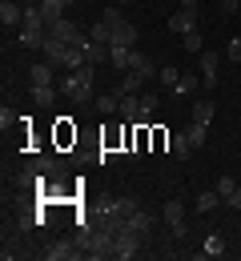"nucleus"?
Masks as SVG:
<instances>
[{
  "mask_svg": "<svg viewBox=\"0 0 241 261\" xmlns=\"http://www.w3.org/2000/svg\"><path fill=\"white\" fill-rule=\"evenodd\" d=\"M93 81H97V65H85L81 68H69V76L61 81V97H69L72 105H81V100L93 97Z\"/></svg>",
  "mask_w": 241,
  "mask_h": 261,
  "instance_id": "obj_1",
  "label": "nucleus"
},
{
  "mask_svg": "<svg viewBox=\"0 0 241 261\" xmlns=\"http://www.w3.org/2000/svg\"><path fill=\"white\" fill-rule=\"evenodd\" d=\"M44 261H85V249L76 245V237H57V241H48L44 245Z\"/></svg>",
  "mask_w": 241,
  "mask_h": 261,
  "instance_id": "obj_2",
  "label": "nucleus"
},
{
  "mask_svg": "<svg viewBox=\"0 0 241 261\" xmlns=\"http://www.w3.org/2000/svg\"><path fill=\"white\" fill-rule=\"evenodd\" d=\"M141 233H133V229H121L117 237H113V261H133L137 257V249H141Z\"/></svg>",
  "mask_w": 241,
  "mask_h": 261,
  "instance_id": "obj_3",
  "label": "nucleus"
},
{
  "mask_svg": "<svg viewBox=\"0 0 241 261\" xmlns=\"http://www.w3.org/2000/svg\"><path fill=\"white\" fill-rule=\"evenodd\" d=\"M193 29H197V8H177V12H173L169 16V33H193Z\"/></svg>",
  "mask_w": 241,
  "mask_h": 261,
  "instance_id": "obj_4",
  "label": "nucleus"
},
{
  "mask_svg": "<svg viewBox=\"0 0 241 261\" xmlns=\"http://www.w3.org/2000/svg\"><path fill=\"white\" fill-rule=\"evenodd\" d=\"M0 24L12 33V29H20L24 24V8L16 4V0H0Z\"/></svg>",
  "mask_w": 241,
  "mask_h": 261,
  "instance_id": "obj_5",
  "label": "nucleus"
},
{
  "mask_svg": "<svg viewBox=\"0 0 241 261\" xmlns=\"http://www.w3.org/2000/svg\"><path fill=\"white\" fill-rule=\"evenodd\" d=\"M165 221L173 225V233L177 237H185V205L173 197V201H165Z\"/></svg>",
  "mask_w": 241,
  "mask_h": 261,
  "instance_id": "obj_6",
  "label": "nucleus"
},
{
  "mask_svg": "<svg viewBox=\"0 0 241 261\" xmlns=\"http://www.w3.org/2000/svg\"><path fill=\"white\" fill-rule=\"evenodd\" d=\"M169 149H173V157H177V161H189V157H193V141H189V129L173 133V137H169Z\"/></svg>",
  "mask_w": 241,
  "mask_h": 261,
  "instance_id": "obj_7",
  "label": "nucleus"
},
{
  "mask_svg": "<svg viewBox=\"0 0 241 261\" xmlns=\"http://www.w3.org/2000/svg\"><path fill=\"white\" fill-rule=\"evenodd\" d=\"M217 65H221V57H217L213 48H205V53H201V76H205V89H217Z\"/></svg>",
  "mask_w": 241,
  "mask_h": 261,
  "instance_id": "obj_8",
  "label": "nucleus"
},
{
  "mask_svg": "<svg viewBox=\"0 0 241 261\" xmlns=\"http://www.w3.org/2000/svg\"><path fill=\"white\" fill-rule=\"evenodd\" d=\"M113 33V44H125V48H137V24L133 20H125V24H117V29H109Z\"/></svg>",
  "mask_w": 241,
  "mask_h": 261,
  "instance_id": "obj_9",
  "label": "nucleus"
},
{
  "mask_svg": "<svg viewBox=\"0 0 241 261\" xmlns=\"http://www.w3.org/2000/svg\"><path fill=\"white\" fill-rule=\"evenodd\" d=\"M65 48H69V40H61V36H44V61L48 65H61V57H65Z\"/></svg>",
  "mask_w": 241,
  "mask_h": 261,
  "instance_id": "obj_10",
  "label": "nucleus"
},
{
  "mask_svg": "<svg viewBox=\"0 0 241 261\" xmlns=\"http://www.w3.org/2000/svg\"><path fill=\"white\" fill-rule=\"evenodd\" d=\"M133 72H137L141 81H153V76H157V72H161V68L153 65V61H149V57H145V53H133Z\"/></svg>",
  "mask_w": 241,
  "mask_h": 261,
  "instance_id": "obj_11",
  "label": "nucleus"
},
{
  "mask_svg": "<svg viewBox=\"0 0 241 261\" xmlns=\"http://www.w3.org/2000/svg\"><path fill=\"white\" fill-rule=\"evenodd\" d=\"M133 53L137 48H125V44H109V61L117 68H133Z\"/></svg>",
  "mask_w": 241,
  "mask_h": 261,
  "instance_id": "obj_12",
  "label": "nucleus"
},
{
  "mask_svg": "<svg viewBox=\"0 0 241 261\" xmlns=\"http://www.w3.org/2000/svg\"><path fill=\"white\" fill-rule=\"evenodd\" d=\"M149 225H153V217H149L145 209H137V213H129V217H125V229H133V233H141V237L149 233Z\"/></svg>",
  "mask_w": 241,
  "mask_h": 261,
  "instance_id": "obj_13",
  "label": "nucleus"
},
{
  "mask_svg": "<svg viewBox=\"0 0 241 261\" xmlns=\"http://www.w3.org/2000/svg\"><path fill=\"white\" fill-rule=\"evenodd\" d=\"M213 113H217V105H213L209 97H201L197 105H193V121H197V125H209V121H213Z\"/></svg>",
  "mask_w": 241,
  "mask_h": 261,
  "instance_id": "obj_14",
  "label": "nucleus"
},
{
  "mask_svg": "<svg viewBox=\"0 0 241 261\" xmlns=\"http://www.w3.org/2000/svg\"><path fill=\"white\" fill-rule=\"evenodd\" d=\"M104 57H109V44H97V40L85 44V61L89 65H104Z\"/></svg>",
  "mask_w": 241,
  "mask_h": 261,
  "instance_id": "obj_15",
  "label": "nucleus"
},
{
  "mask_svg": "<svg viewBox=\"0 0 241 261\" xmlns=\"http://www.w3.org/2000/svg\"><path fill=\"white\" fill-rule=\"evenodd\" d=\"M121 97H125V93H121V89H113V93L97 97V109H101V113H113V109H121Z\"/></svg>",
  "mask_w": 241,
  "mask_h": 261,
  "instance_id": "obj_16",
  "label": "nucleus"
},
{
  "mask_svg": "<svg viewBox=\"0 0 241 261\" xmlns=\"http://www.w3.org/2000/svg\"><path fill=\"white\" fill-rule=\"evenodd\" d=\"M221 205V193L213 189V193H197V213H213Z\"/></svg>",
  "mask_w": 241,
  "mask_h": 261,
  "instance_id": "obj_17",
  "label": "nucleus"
},
{
  "mask_svg": "<svg viewBox=\"0 0 241 261\" xmlns=\"http://www.w3.org/2000/svg\"><path fill=\"white\" fill-rule=\"evenodd\" d=\"M101 24H104V29H117V24H125V12H121V4L104 8V12H101Z\"/></svg>",
  "mask_w": 241,
  "mask_h": 261,
  "instance_id": "obj_18",
  "label": "nucleus"
},
{
  "mask_svg": "<svg viewBox=\"0 0 241 261\" xmlns=\"http://www.w3.org/2000/svg\"><path fill=\"white\" fill-rule=\"evenodd\" d=\"M29 76H33V85H52V65H48V61H44V65H33Z\"/></svg>",
  "mask_w": 241,
  "mask_h": 261,
  "instance_id": "obj_19",
  "label": "nucleus"
},
{
  "mask_svg": "<svg viewBox=\"0 0 241 261\" xmlns=\"http://www.w3.org/2000/svg\"><path fill=\"white\" fill-rule=\"evenodd\" d=\"M141 85H145V81H141L137 72H133V68H125V81H121L117 89H121V93H141Z\"/></svg>",
  "mask_w": 241,
  "mask_h": 261,
  "instance_id": "obj_20",
  "label": "nucleus"
},
{
  "mask_svg": "<svg viewBox=\"0 0 241 261\" xmlns=\"http://www.w3.org/2000/svg\"><path fill=\"white\" fill-rule=\"evenodd\" d=\"M157 81H161L165 89H177V81H181V72H177V68H173V65H165V68H161V72H157Z\"/></svg>",
  "mask_w": 241,
  "mask_h": 261,
  "instance_id": "obj_21",
  "label": "nucleus"
},
{
  "mask_svg": "<svg viewBox=\"0 0 241 261\" xmlns=\"http://www.w3.org/2000/svg\"><path fill=\"white\" fill-rule=\"evenodd\" d=\"M205 137H209V125H197V121L189 125V141H193V149H201V145H205Z\"/></svg>",
  "mask_w": 241,
  "mask_h": 261,
  "instance_id": "obj_22",
  "label": "nucleus"
},
{
  "mask_svg": "<svg viewBox=\"0 0 241 261\" xmlns=\"http://www.w3.org/2000/svg\"><path fill=\"white\" fill-rule=\"evenodd\" d=\"M181 44H185V53H205V48H201V33H197V29L181 36Z\"/></svg>",
  "mask_w": 241,
  "mask_h": 261,
  "instance_id": "obj_23",
  "label": "nucleus"
},
{
  "mask_svg": "<svg viewBox=\"0 0 241 261\" xmlns=\"http://www.w3.org/2000/svg\"><path fill=\"white\" fill-rule=\"evenodd\" d=\"M233 189H237V181H233V177H217V193H221V201H229Z\"/></svg>",
  "mask_w": 241,
  "mask_h": 261,
  "instance_id": "obj_24",
  "label": "nucleus"
},
{
  "mask_svg": "<svg viewBox=\"0 0 241 261\" xmlns=\"http://www.w3.org/2000/svg\"><path fill=\"white\" fill-rule=\"evenodd\" d=\"M221 253H225V241H221V237H209L205 241V257H221Z\"/></svg>",
  "mask_w": 241,
  "mask_h": 261,
  "instance_id": "obj_25",
  "label": "nucleus"
},
{
  "mask_svg": "<svg viewBox=\"0 0 241 261\" xmlns=\"http://www.w3.org/2000/svg\"><path fill=\"white\" fill-rule=\"evenodd\" d=\"M33 97H36V100H44V105H48V100L57 97V89H52V85H33Z\"/></svg>",
  "mask_w": 241,
  "mask_h": 261,
  "instance_id": "obj_26",
  "label": "nucleus"
},
{
  "mask_svg": "<svg viewBox=\"0 0 241 261\" xmlns=\"http://www.w3.org/2000/svg\"><path fill=\"white\" fill-rule=\"evenodd\" d=\"M193 89H197V76H189V72H185V76L177 81V93H193Z\"/></svg>",
  "mask_w": 241,
  "mask_h": 261,
  "instance_id": "obj_27",
  "label": "nucleus"
},
{
  "mask_svg": "<svg viewBox=\"0 0 241 261\" xmlns=\"http://www.w3.org/2000/svg\"><path fill=\"white\" fill-rule=\"evenodd\" d=\"M225 53H229V61H241V36L229 40V48H225Z\"/></svg>",
  "mask_w": 241,
  "mask_h": 261,
  "instance_id": "obj_28",
  "label": "nucleus"
},
{
  "mask_svg": "<svg viewBox=\"0 0 241 261\" xmlns=\"http://www.w3.org/2000/svg\"><path fill=\"white\" fill-rule=\"evenodd\" d=\"M16 125V117H12V109H0V129H12Z\"/></svg>",
  "mask_w": 241,
  "mask_h": 261,
  "instance_id": "obj_29",
  "label": "nucleus"
},
{
  "mask_svg": "<svg viewBox=\"0 0 241 261\" xmlns=\"http://www.w3.org/2000/svg\"><path fill=\"white\" fill-rule=\"evenodd\" d=\"M225 205H229V209H241V185L233 189V193H229V201H225Z\"/></svg>",
  "mask_w": 241,
  "mask_h": 261,
  "instance_id": "obj_30",
  "label": "nucleus"
},
{
  "mask_svg": "<svg viewBox=\"0 0 241 261\" xmlns=\"http://www.w3.org/2000/svg\"><path fill=\"white\" fill-rule=\"evenodd\" d=\"M177 4H181V8H197V0H177Z\"/></svg>",
  "mask_w": 241,
  "mask_h": 261,
  "instance_id": "obj_31",
  "label": "nucleus"
},
{
  "mask_svg": "<svg viewBox=\"0 0 241 261\" xmlns=\"http://www.w3.org/2000/svg\"><path fill=\"white\" fill-rule=\"evenodd\" d=\"M117 4H133V0H117Z\"/></svg>",
  "mask_w": 241,
  "mask_h": 261,
  "instance_id": "obj_32",
  "label": "nucleus"
},
{
  "mask_svg": "<svg viewBox=\"0 0 241 261\" xmlns=\"http://www.w3.org/2000/svg\"><path fill=\"white\" fill-rule=\"evenodd\" d=\"M36 4H40V0H36Z\"/></svg>",
  "mask_w": 241,
  "mask_h": 261,
  "instance_id": "obj_33",
  "label": "nucleus"
},
{
  "mask_svg": "<svg viewBox=\"0 0 241 261\" xmlns=\"http://www.w3.org/2000/svg\"><path fill=\"white\" fill-rule=\"evenodd\" d=\"M237 36H241V33H237Z\"/></svg>",
  "mask_w": 241,
  "mask_h": 261,
  "instance_id": "obj_34",
  "label": "nucleus"
}]
</instances>
